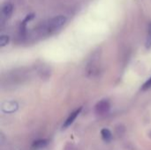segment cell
I'll return each mask as SVG.
<instances>
[{
  "label": "cell",
  "mask_w": 151,
  "mask_h": 150,
  "mask_svg": "<svg viewBox=\"0 0 151 150\" xmlns=\"http://www.w3.org/2000/svg\"><path fill=\"white\" fill-rule=\"evenodd\" d=\"M66 17L64 15H58L48 21V23L43 27L42 32L45 34H51L53 33H56L60 28H62L65 24L66 23Z\"/></svg>",
  "instance_id": "cell-1"
},
{
  "label": "cell",
  "mask_w": 151,
  "mask_h": 150,
  "mask_svg": "<svg viewBox=\"0 0 151 150\" xmlns=\"http://www.w3.org/2000/svg\"><path fill=\"white\" fill-rule=\"evenodd\" d=\"M27 79V72L23 70L19 71H13L11 73H9L6 78L3 80V85H7V87H13L17 86L20 83H23Z\"/></svg>",
  "instance_id": "cell-2"
},
{
  "label": "cell",
  "mask_w": 151,
  "mask_h": 150,
  "mask_svg": "<svg viewBox=\"0 0 151 150\" xmlns=\"http://www.w3.org/2000/svg\"><path fill=\"white\" fill-rule=\"evenodd\" d=\"M100 72H101V67H100L98 59L93 57L87 65L86 74L89 78H95V77H97Z\"/></svg>",
  "instance_id": "cell-3"
},
{
  "label": "cell",
  "mask_w": 151,
  "mask_h": 150,
  "mask_svg": "<svg viewBox=\"0 0 151 150\" xmlns=\"http://www.w3.org/2000/svg\"><path fill=\"white\" fill-rule=\"evenodd\" d=\"M12 11H13V6L12 4L10 3H6L2 6L1 9V17H0V25L3 27L4 26V24L7 22V20L10 19V17L12 14Z\"/></svg>",
  "instance_id": "cell-4"
},
{
  "label": "cell",
  "mask_w": 151,
  "mask_h": 150,
  "mask_svg": "<svg viewBox=\"0 0 151 150\" xmlns=\"http://www.w3.org/2000/svg\"><path fill=\"white\" fill-rule=\"evenodd\" d=\"M111 109V105H110V103L108 100L106 99H104V100H101L99 101L96 106H95V112L96 115H99V116H104L105 114H107L109 112Z\"/></svg>",
  "instance_id": "cell-5"
},
{
  "label": "cell",
  "mask_w": 151,
  "mask_h": 150,
  "mask_svg": "<svg viewBox=\"0 0 151 150\" xmlns=\"http://www.w3.org/2000/svg\"><path fill=\"white\" fill-rule=\"evenodd\" d=\"M37 74L39 75V77L42 80H47L50 77L51 75V70L50 68H49L48 66H40L39 68H37Z\"/></svg>",
  "instance_id": "cell-6"
},
{
  "label": "cell",
  "mask_w": 151,
  "mask_h": 150,
  "mask_svg": "<svg viewBox=\"0 0 151 150\" xmlns=\"http://www.w3.org/2000/svg\"><path fill=\"white\" fill-rule=\"evenodd\" d=\"M81 111V108H80V109H78V110L74 111L73 112H72V113L69 115V117H68V118H67V119L65 120V124L63 125V128H64V129L67 128L68 126H70L74 122V120L76 119V118H77V117H78V115L80 114Z\"/></svg>",
  "instance_id": "cell-7"
},
{
  "label": "cell",
  "mask_w": 151,
  "mask_h": 150,
  "mask_svg": "<svg viewBox=\"0 0 151 150\" xmlns=\"http://www.w3.org/2000/svg\"><path fill=\"white\" fill-rule=\"evenodd\" d=\"M17 109H18V104L15 102H7V103H4L3 104V106H2V110L4 112H7V113L13 112Z\"/></svg>",
  "instance_id": "cell-8"
},
{
  "label": "cell",
  "mask_w": 151,
  "mask_h": 150,
  "mask_svg": "<svg viewBox=\"0 0 151 150\" xmlns=\"http://www.w3.org/2000/svg\"><path fill=\"white\" fill-rule=\"evenodd\" d=\"M47 145H48L47 140H38L33 143L32 147L35 149H44Z\"/></svg>",
  "instance_id": "cell-9"
},
{
  "label": "cell",
  "mask_w": 151,
  "mask_h": 150,
  "mask_svg": "<svg viewBox=\"0 0 151 150\" xmlns=\"http://www.w3.org/2000/svg\"><path fill=\"white\" fill-rule=\"evenodd\" d=\"M101 135H102V138L104 139V141H105L107 142L110 141L111 140V138H112L111 133L108 129H106V128H104V129H103L101 131Z\"/></svg>",
  "instance_id": "cell-10"
},
{
  "label": "cell",
  "mask_w": 151,
  "mask_h": 150,
  "mask_svg": "<svg viewBox=\"0 0 151 150\" xmlns=\"http://www.w3.org/2000/svg\"><path fill=\"white\" fill-rule=\"evenodd\" d=\"M146 48L147 49H150L151 48V23L150 24L149 27V31H148V35H147V39H146Z\"/></svg>",
  "instance_id": "cell-11"
},
{
  "label": "cell",
  "mask_w": 151,
  "mask_h": 150,
  "mask_svg": "<svg viewBox=\"0 0 151 150\" xmlns=\"http://www.w3.org/2000/svg\"><path fill=\"white\" fill-rule=\"evenodd\" d=\"M9 39L10 38L8 35H1L0 36V46L4 47L5 45H7L9 42Z\"/></svg>",
  "instance_id": "cell-12"
},
{
  "label": "cell",
  "mask_w": 151,
  "mask_h": 150,
  "mask_svg": "<svg viewBox=\"0 0 151 150\" xmlns=\"http://www.w3.org/2000/svg\"><path fill=\"white\" fill-rule=\"evenodd\" d=\"M149 88H151V78L143 84V86H142V90H147V89H149Z\"/></svg>",
  "instance_id": "cell-13"
},
{
  "label": "cell",
  "mask_w": 151,
  "mask_h": 150,
  "mask_svg": "<svg viewBox=\"0 0 151 150\" xmlns=\"http://www.w3.org/2000/svg\"><path fill=\"white\" fill-rule=\"evenodd\" d=\"M65 150H75V149L73 148V145H67V146L65 147Z\"/></svg>",
  "instance_id": "cell-14"
},
{
  "label": "cell",
  "mask_w": 151,
  "mask_h": 150,
  "mask_svg": "<svg viewBox=\"0 0 151 150\" xmlns=\"http://www.w3.org/2000/svg\"><path fill=\"white\" fill-rule=\"evenodd\" d=\"M149 136H150V139H151V131H150V133H149Z\"/></svg>",
  "instance_id": "cell-15"
}]
</instances>
